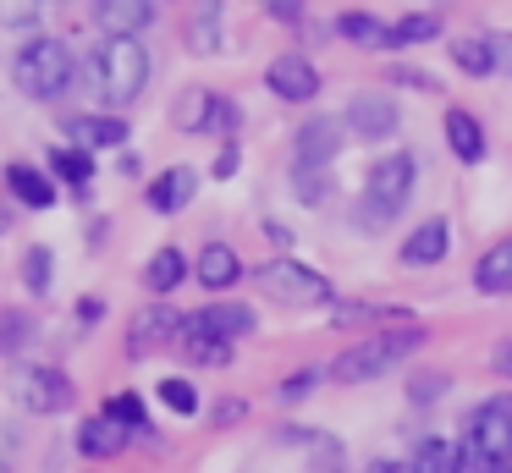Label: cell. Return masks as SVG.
<instances>
[{
    "instance_id": "obj_1",
    "label": "cell",
    "mask_w": 512,
    "mask_h": 473,
    "mask_svg": "<svg viewBox=\"0 0 512 473\" xmlns=\"http://www.w3.org/2000/svg\"><path fill=\"white\" fill-rule=\"evenodd\" d=\"M149 50L144 39H127V33H105L100 50H94V94L105 99L111 110L133 105L138 94L149 88Z\"/></svg>"
},
{
    "instance_id": "obj_2",
    "label": "cell",
    "mask_w": 512,
    "mask_h": 473,
    "mask_svg": "<svg viewBox=\"0 0 512 473\" xmlns=\"http://www.w3.org/2000/svg\"><path fill=\"white\" fill-rule=\"evenodd\" d=\"M12 83L23 99H39V105H56L61 94H67L72 83H78V61H72V50L61 39H50V33H39V39H28L23 50H17L12 61Z\"/></svg>"
},
{
    "instance_id": "obj_3",
    "label": "cell",
    "mask_w": 512,
    "mask_h": 473,
    "mask_svg": "<svg viewBox=\"0 0 512 473\" xmlns=\"http://www.w3.org/2000/svg\"><path fill=\"white\" fill-rule=\"evenodd\" d=\"M419 341H424V325H413V319L408 325H391V330H375V336L353 341V347L331 363V380L336 385H364V380H375V374L397 369L402 358H413Z\"/></svg>"
},
{
    "instance_id": "obj_4",
    "label": "cell",
    "mask_w": 512,
    "mask_h": 473,
    "mask_svg": "<svg viewBox=\"0 0 512 473\" xmlns=\"http://www.w3.org/2000/svg\"><path fill=\"white\" fill-rule=\"evenodd\" d=\"M413 182H419V160H413L408 149H397V154H386V160H375V171H369V182H364V198H358L353 226H358V231L391 226V220L402 215V204H408Z\"/></svg>"
},
{
    "instance_id": "obj_5",
    "label": "cell",
    "mask_w": 512,
    "mask_h": 473,
    "mask_svg": "<svg viewBox=\"0 0 512 473\" xmlns=\"http://www.w3.org/2000/svg\"><path fill=\"white\" fill-rule=\"evenodd\" d=\"M6 391H12V402L23 407V413H34V418H56V413H67V407L78 402L72 374L56 369V363H17V369L6 374Z\"/></svg>"
},
{
    "instance_id": "obj_6",
    "label": "cell",
    "mask_w": 512,
    "mask_h": 473,
    "mask_svg": "<svg viewBox=\"0 0 512 473\" xmlns=\"http://www.w3.org/2000/svg\"><path fill=\"white\" fill-rule=\"evenodd\" d=\"M463 457L468 462H485V468H507V462H512V396L507 391L474 407Z\"/></svg>"
},
{
    "instance_id": "obj_7",
    "label": "cell",
    "mask_w": 512,
    "mask_h": 473,
    "mask_svg": "<svg viewBox=\"0 0 512 473\" xmlns=\"http://www.w3.org/2000/svg\"><path fill=\"white\" fill-rule=\"evenodd\" d=\"M259 286H265L270 297H281V303L292 308H314V303H331V281H325L320 270H309V264L298 259H270L265 270H259Z\"/></svg>"
},
{
    "instance_id": "obj_8",
    "label": "cell",
    "mask_w": 512,
    "mask_h": 473,
    "mask_svg": "<svg viewBox=\"0 0 512 473\" xmlns=\"http://www.w3.org/2000/svg\"><path fill=\"white\" fill-rule=\"evenodd\" d=\"M177 330H182V314L166 303V297H155V303H144L133 314V325H127V358H149V352H160V347H171L177 341Z\"/></svg>"
},
{
    "instance_id": "obj_9",
    "label": "cell",
    "mask_w": 512,
    "mask_h": 473,
    "mask_svg": "<svg viewBox=\"0 0 512 473\" xmlns=\"http://www.w3.org/2000/svg\"><path fill=\"white\" fill-rule=\"evenodd\" d=\"M353 138L347 132L342 116H309L298 127V138H292V154H298V165H314V171H331V160L342 154V143Z\"/></svg>"
},
{
    "instance_id": "obj_10",
    "label": "cell",
    "mask_w": 512,
    "mask_h": 473,
    "mask_svg": "<svg viewBox=\"0 0 512 473\" xmlns=\"http://www.w3.org/2000/svg\"><path fill=\"white\" fill-rule=\"evenodd\" d=\"M265 83H270V94L287 99V105H309V99L320 94V66H314L303 50H287V55H276V61L265 66Z\"/></svg>"
},
{
    "instance_id": "obj_11",
    "label": "cell",
    "mask_w": 512,
    "mask_h": 473,
    "mask_svg": "<svg viewBox=\"0 0 512 473\" xmlns=\"http://www.w3.org/2000/svg\"><path fill=\"white\" fill-rule=\"evenodd\" d=\"M342 121H347V132H353V138H397L402 110H397V99H391V94L364 88V94L347 99V116Z\"/></svg>"
},
{
    "instance_id": "obj_12",
    "label": "cell",
    "mask_w": 512,
    "mask_h": 473,
    "mask_svg": "<svg viewBox=\"0 0 512 473\" xmlns=\"http://www.w3.org/2000/svg\"><path fill=\"white\" fill-rule=\"evenodd\" d=\"M188 325L204 330V336H215V341H243L259 319L248 303H210V308H199V314H188Z\"/></svg>"
},
{
    "instance_id": "obj_13",
    "label": "cell",
    "mask_w": 512,
    "mask_h": 473,
    "mask_svg": "<svg viewBox=\"0 0 512 473\" xmlns=\"http://www.w3.org/2000/svg\"><path fill=\"white\" fill-rule=\"evenodd\" d=\"M193 193H199V171L193 165H171V171H160L149 182V209L155 215H177V209L193 204Z\"/></svg>"
},
{
    "instance_id": "obj_14",
    "label": "cell",
    "mask_w": 512,
    "mask_h": 473,
    "mask_svg": "<svg viewBox=\"0 0 512 473\" xmlns=\"http://www.w3.org/2000/svg\"><path fill=\"white\" fill-rule=\"evenodd\" d=\"M6 193H12V204H23V209H50L56 204V176L39 171V165L12 160L6 165Z\"/></svg>"
},
{
    "instance_id": "obj_15",
    "label": "cell",
    "mask_w": 512,
    "mask_h": 473,
    "mask_svg": "<svg viewBox=\"0 0 512 473\" xmlns=\"http://www.w3.org/2000/svg\"><path fill=\"white\" fill-rule=\"evenodd\" d=\"M193 275H199L204 292H226V286L243 281V259H237L232 242H204V248H199V264H193Z\"/></svg>"
},
{
    "instance_id": "obj_16",
    "label": "cell",
    "mask_w": 512,
    "mask_h": 473,
    "mask_svg": "<svg viewBox=\"0 0 512 473\" xmlns=\"http://www.w3.org/2000/svg\"><path fill=\"white\" fill-rule=\"evenodd\" d=\"M127 440H133V429L127 424H116L111 413H94V418H83V429H78V451L83 457H122L127 451Z\"/></svg>"
},
{
    "instance_id": "obj_17",
    "label": "cell",
    "mask_w": 512,
    "mask_h": 473,
    "mask_svg": "<svg viewBox=\"0 0 512 473\" xmlns=\"http://www.w3.org/2000/svg\"><path fill=\"white\" fill-rule=\"evenodd\" d=\"M94 22H100L105 33L138 39V33L155 22V0H94Z\"/></svg>"
},
{
    "instance_id": "obj_18",
    "label": "cell",
    "mask_w": 512,
    "mask_h": 473,
    "mask_svg": "<svg viewBox=\"0 0 512 473\" xmlns=\"http://www.w3.org/2000/svg\"><path fill=\"white\" fill-rule=\"evenodd\" d=\"M446 248H452L446 220H419V231H408V242H402V264L408 270H430V264L446 259Z\"/></svg>"
},
{
    "instance_id": "obj_19",
    "label": "cell",
    "mask_w": 512,
    "mask_h": 473,
    "mask_svg": "<svg viewBox=\"0 0 512 473\" xmlns=\"http://www.w3.org/2000/svg\"><path fill=\"white\" fill-rule=\"evenodd\" d=\"M446 149L457 154L463 165H479L485 160V127H479V116L474 110H446Z\"/></svg>"
},
{
    "instance_id": "obj_20",
    "label": "cell",
    "mask_w": 512,
    "mask_h": 473,
    "mask_svg": "<svg viewBox=\"0 0 512 473\" xmlns=\"http://www.w3.org/2000/svg\"><path fill=\"white\" fill-rule=\"evenodd\" d=\"M78 149H122L127 143V121L122 116H72L67 121Z\"/></svg>"
},
{
    "instance_id": "obj_21",
    "label": "cell",
    "mask_w": 512,
    "mask_h": 473,
    "mask_svg": "<svg viewBox=\"0 0 512 473\" xmlns=\"http://www.w3.org/2000/svg\"><path fill=\"white\" fill-rule=\"evenodd\" d=\"M463 462H468L463 446H452V440H441V435H424L408 457V473H463Z\"/></svg>"
},
{
    "instance_id": "obj_22",
    "label": "cell",
    "mask_w": 512,
    "mask_h": 473,
    "mask_svg": "<svg viewBox=\"0 0 512 473\" xmlns=\"http://www.w3.org/2000/svg\"><path fill=\"white\" fill-rule=\"evenodd\" d=\"M474 286H479L485 297H507V292H512V237H501L490 253H479Z\"/></svg>"
},
{
    "instance_id": "obj_23",
    "label": "cell",
    "mask_w": 512,
    "mask_h": 473,
    "mask_svg": "<svg viewBox=\"0 0 512 473\" xmlns=\"http://www.w3.org/2000/svg\"><path fill=\"white\" fill-rule=\"evenodd\" d=\"M182 281H188V253L182 248H155V259L144 264V286L155 297H171Z\"/></svg>"
},
{
    "instance_id": "obj_24",
    "label": "cell",
    "mask_w": 512,
    "mask_h": 473,
    "mask_svg": "<svg viewBox=\"0 0 512 473\" xmlns=\"http://www.w3.org/2000/svg\"><path fill=\"white\" fill-rule=\"evenodd\" d=\"M221 17H226V0H199L188 22V50L193 55H215L221 50Z\"/></svg>"
},
{
    "instance_id": "obj_25",
    "label": "cell",
    "mask_w": 512,
    "mask_h": 473,
    "mask_svg": "<svg viewBox=\"0 0 512 473\" xmlns=\"http://www.w3.org/2000/svg\"><path fill=\"white\" fill-rule=\"evenodd\" d=\"M50 176H61V182H72L78 193H89V182H94V149H78V143L50 149Z\"/></svg>"
},
{
    "instance_id": "obj_26",
    "label": "cell",
    "mask_w": 512,
    "mask_h": 473,
    "mask_svg": "<svg viewBox=\"0 0 512 473\" xmlns=\"http://www.w3.org/2000/svg\"><path fill=\"white\" fill-rule=\"evenodd\" d=\"M452 61L463 77H490L496 72V55H490V33H463L452 39Z\"/></svg>"
},
{
    "instance_id": "obj_27",
    "label": "cell",
    "mask_w": 512,
    "mask_h": 473,
    "mask_svg": "<svg viewBox=\"0 0 512 473\" xmlns=\"http://www.w3.org/2000/svg\"><path fill=\"white\" fill-rule=\"evenodd\" d=\"M336 33H342L347 44H358V50H386V22L380 17H369V11H342L336 17Z\"/></svg>"
},
{
    "instance_id": "obj_28",
    "label": "cell",
    "mask_w": 512,
    "mask_h": 473,
    "mask_svg": "<svg viewBox=\"0 0 512 473\" xmlns=\"http://www.w3.org/2000/svg\"><path fill=\"white\" fill-rule=\"evenodd\" d=\"M34 314H23V308H0V358H17V352L34 341Z\"/></svg>"
},
{
    "instance_id": "obj_29",
    "label": "cell",
    "mask_w": 512,
    "mask_h": 473,
    "mask_svg": "<svg viewBox=\"0 0 512 473\" xmlns=\"http://www.w3.org/2000/svg\"><path fill=\"white\" fill-rule=\"evenodd\" d=\"M210 88H182L177 105H171V121H177L182 132H204V116H210Z\"/></svg>"
},
{
    "instance_id": "obj_30",
    "label": "cell",
    "mask_w": 512,
    "mask_h": 473,
    "mask_svg": "<svg viewBox=\"0 0 512 473\" xmlns=\"http://www.w3.org/2000/svg\"><path fill=\"white\" fill-rule=\"evenodd\" d=\"M50 281H56V253H50L45 242H34V248L23 253V286H28L34 297H45Z\"/></svg>"
},
{
    "instance_id": "obj_31",
    "label": "cell",
    "mask_w": 512,
    "mask_h": 473,
    "mask_svg": "<svg viewBox=\"0 0 512 473\" xmlns=\"http://www.w3.org/2000/svg\"><path fill=\"white\" fill-rule=\"evenodd\" d=\"M435 33H441V22H435V17H402V22H391V33H386V50H408V44H430Z\"/></svg>"
},
{
    "instance_id": "obj_32",
    "label": "cell",
    "mask_w": 512,
    "mask_h": 473,
    "mask_svg": "<svg viewBox=\"0 0 512 473\" xmlns=\"http://www.w3.org/2000/svg\"><path fill=\"white\" fill-rule=\"evenodd\" d=\"M155 396H160V402H166L177 418H193V413H199V391H193V380H182V374H166V380L155 385Z\"/></svg>"
},
{
    "instance_id": "obj_33",
    "label": "cell",
    "mask_w": 512,
    "mask_h": 473,
    "mask_svg": "<svg viewBox=\"0 0 512 473\" xmlns=\"http://www.w3.org/2000/svg\"><path fill=\"white\" fill-rule=\"evenodd\" d=\"M237 127H243V110H237V99L215 94V99H210V116H204V132H210V138H226V143H232Z\"/></svg>"
},
{
    "instance_id": "obj_34",
    "label": "cell",
    "mask_w": 512,
    "mask_h": 473,
    "mask_svg": "<svg viewBox=\"0 0 512 473\" xmlns=\"http://www.w3.org/2000/svg\"><path fill=\"white\" fill-rule=\"evenodd\" d=\"M292 187H298L303 204H325V198H331V171H314V165H292Z\"/></svg>"
},
{
    "instance_id": "obj_35",
    "label": "cell",
    "mask_w": 512,
    "mask_h": 473,
    "mask_svg": "<svg viewBox=\"0 0 512 473\" xmlns=\"http://www.w3.org/2000/svg\"><path fill=\"white\" fill-rule=\"evenodd\" d=\"M331 319H336V325H358V319H375V325H380V319H391V325H408V319H402L397 308H386V303H342Z\"/></svg>"
},
{
    "instance_id": "obj_36",
    "label": "cell",
    "mask_w": 512,
    "mask_h": 473,
    "mask_svg": "<svg viewBox=\"0 0 512 473\" xmlns=\"http://www.w3.org/2000/svg\"><path fill=\"white\" fill-rule=\"evenodd\" d=\"M45 17V0H0V28H34Z\"/></svg>"
},
{
    "instance_id": "obj_37",
    "label": "cell",
    "mask_w": 512,
    "mask_h": 473,
    "mask_svg": "<svg viewBox=\"0 0 512 473\" xmlns=\"http://www.w3.org/2000/svg\"><path fill=\"white\" fill-rule=\"evenodd\" d=\"M105 413L116 418V424H127L138 435V429H149V413H144V402H138L133 391H122V396H111V402H105Z\"/></svg>"
},
{
    "instance_id": "obj_38",
    "label": "cell",
    "mask_w": 512,
    "mask_h": 473,
    "mask_svg": "<svg viewBox=\"0 0 512 473\" xmlns=\"http://www.w3.org/2000/svg\"><path fill=\"white\" fill-rule=\"evenodd\" d=\"M314 385H320V369H298L276 385V396L281 402H303V396H314Z\"/></svg>"
},
{
    "instance_id": "obj_39",
    "label": "cell",
    "mask_w": 512,
    "mask_h": 473,
    "mask_svg": "<svg viewBox=\"0 0 512 473\" xmlns=\"http://www.w3.org/2000/svg\"><path fill=\"white\" fill-rule=\"evenodd\" d=\"M408 396H413V402H435V396H446V369L413 374V380H408Z\"/></svg>"
},
{
    "instance_id": "obj_40",
    "label": "cell",
    "mask_w": 512,
    "mask_h": 473,
    "mask_svg": "<svg viewBox=\"0 0 512 473\" xmlns=\"http://www.w3.org/2000/svg\"><path fill=\"white\" fill-rule=\"evenodd\" d=\"M391 83H397V88H419V94H435V88H441L424 66H391Z\"/></svg>"
},
{
    "instance_id": "obj_41",
    "label": "cell",
    "mask_w": 512,
    "mask_h": 473,
    "mask_svg": "<svg viewBox=\"0 0 512 473\" xmlns=\"http://www.w3.org/2000/svg\"><path fill=\"white\" fill-rule=\"evenodd\" d=\"M237 165H243V154H237V143H226V149L215 154V165H210V171H215V182H232V176H237Z\"/></svg>"
},
{
    "instance_id": "obj_42",
    "label": "cell",
    "mask_w": 512,
    "mask_h": 473,
    "mask_svg": "<svg viewBox=\"0 0 512 473\" xmlns=\"http://www.w3.org/2000/svg\"><path fill=\"white\" fill-rule=\"evenodd\" d=\"M490 55H496V72L512 77V33H490Z\"/></svg>"
},
{
    "instance_id": "obj_43",
    "label": "cell",
    "mask_w": 512,
    "mask_h": 473,
    "mask_svg": "<svg viewBox=\"0 0 512 473\" xmlns=\"http://www.w3.org/2000/svg\"><path fill=\"white\" fill-rule=\"evenodd\" d=\"M265 11L276 22H303V0H265Z\"/></svg>"
},
{
    "instance_id": "obj_44",
    "label": "cell",
    "mask_w": 512,
    "mask_h": 473,
    "mask_svg": "<svg viewBox=\"0 0 512 473\" xmlns=\"http://www.w3.org/2000/svg\"><path fill=\"white\" fill-rule=\"evenodd\" d=\"M490 369L507 374V380H512V336H501L496 347H490Z\"/></svg>"
},
{
    "instance_id": "obj_45",
    "label": "cell",
    "mask_w": 512,
    "mask_h": 473,
    "mask_svg": "<svg viewBox=\"0 0 512 473\" xmlns=\"http://www.w3.org/2000/svg\"><path fill=\"white\" fill-rule=\"evenodd\" d=\"M100 319H105V303H100V297H83V303H78V325H100Z\"/></svg>"
},
{
    "instance_id": "obj_46",
    "label": "cell",
    "mask_w": 512,
    "mask_h": 473,
    "mask_svg": "<svg viewBox=\"0 0 512 473\" xmlns=\"http://www.w3.org/2000/svg\"><path fill=\"white\" fill-rule=\"evenodd\" d=\"M243 413H248L243 402H221V407H215V424H237V418H243Z\"/></svg>"
},
{
    "instance_id": "obj_47",
    "label": "cell",
    "mask_w": 512,
    "mask_h": 473,
    "mask_svg": "<svg viewBox=\"0 0 512 473\" xmlns=\"http://www.w3.org/2000/svg\"><path fill=\"white\" fill-rule=\"evenodd\" d=\"M265 231H270V242H276V248H292V231H287V226H281V220H270V226H265Z\"/></svg>"
},
{
    "instance_id": "obj_48",
    "label": "cell",
    "mask_w": 512,
    "mask_h": 473,
    "mask_svg": "<svg viewBox=\"0 0 512 473\" xmlns=\"http://www.w3.org/2000/svg\"><path fill=\"white\" fill-rule=\"evenodd\" d=\"M12 220H17V204H12V198H0V237L12 231Z\"/></svg>"
},
{
    "instance_id": "obj_49",
    "label": "cell",
    "mask_w": 512,
    "mask_h": 473,
    "mask_svg": "<svg viewBox=\"0 0 512 473\" xmlns=\"http://www.w3.org/2000/svg\"><path fill=\"white\" fill-rule=\"evenodd\" d=\"M369 473H408V468H397V462H375Z\"/></svg>"
},
{
    "instance_id": "obj_50",
    "label": "cell",
    "mask_w": 512,
    "mask_h": 473,
    "mask_svg": "<svg viewBox=\"0 0 512 473\" xmlns=\"http://www.w3.org/2000/svg\"><path fill=\"white\" fill-rule=\"evenodd\" d=\"M490 473H512V462H507V468H490Z\"/></svg>"
},
{
    "instance_id": "obj_51",
    "label": "cell",
    "mask_w": 512,
    "mask_h": 473,
    "mask_svg": "<svg viewBox=\"0 0 512 473\" xmlns=\"http://www.w3.org/2000/svg\"><path fill=\"white\" fill-rule=\"evenodd\" d=\"M0 473H6V462H0Z\"/></svg>"
}]
</instances>
